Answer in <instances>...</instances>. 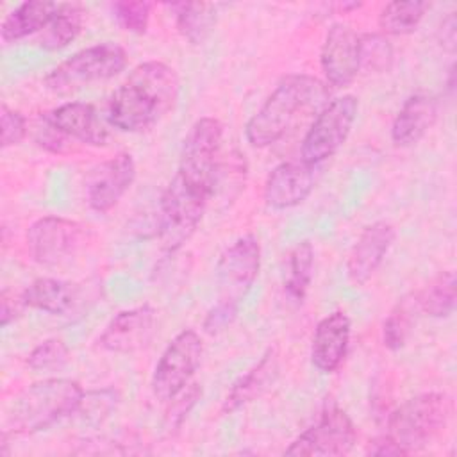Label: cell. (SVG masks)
Returning <instances> with one entry per match:
<instances>
[{
    "label": "cell",
    "instance_id": "1",
    "mask_svg": "<svg viewBox=\"0 0 457 457\" xmlns=\"http://www.w3.org/2000/svg\"><path fill=\"white\" fill-rule=\"evenodd\" d=\"M180 79L170 64H137L112 91L107 104L109 123L121 132H143L161 121L177 104Z\"/></svg>",
    "mask_w": 457,
    "mask_h": 457
},
{
    "label": "cell",
    "instance_id": "2",
    "mask_svg": "<svg viewBox=\"0 0 457 457\" xmlns=\"http://www.w3.org/2000/svg\"><path fill=\"white\" fill-rule=\"evenodd\" d=\"M327 96L325 82L312 75L296 73L282 79L246 121L245 137L248 145L253 148L275 145L286 136L302 112L325 105Z\"/></svg>",
    "mask_w": 457,
    "mask_h": 457
},
{
    "label": "cell",
    "instance_id": "3",
    "mask_svg": "<svg viewBox=\"0 0 457 457\" xmlns=\"http://www.w3.org/2000/svg\"><path fill=\"white\" fill-rule=\"evenodd\" d=\"M84 389L77 380L52 377L37 380L14 395L2 423L7 436H29L50 428L77 412L84 402Z\"/></svg>",
    "mask_w": 457,
    "mask_h": 457
},
{
    "label": "cell",
    "instance_id": "4",
    "mask_svg": "<svg viewBox=\"0 0 457 457\" xmlns=\"http://www.w3.org/2000/svg\"><path fill=\"white\" fill-rule=\"evenodd\" d=\"M452 412L448 395L428 391L405 400L387 420V434L403 453H412L430 445L446 427Z\"/></svg>",
    "mask_w": 457,
    "mask_h": 457
},
{
    "label": "cell",
    "instance_id": "5",
    "mask_svg": "<svg viewBox=\"0 0 457 457\" xmlns=\"http://www.w3.org/2000/svg\"><path fill=\"white\" fill-rule=\"evenodd\" d=\"M223 125L218 118L204 116L196 120L182 143V152L175 179L187 187L214 196L218 168L221 162Z\"/></svg>",
    "mask_w": 457,
    "mask_h": 457
},
{
    "label": "cell",
    "instance_id": "6",
    "mask_svg": "<svg viewBox=\"0 0 457 457\" xmlns=\"http://www.w3.org/2000/svg\"><path fill=\"white\" fill-rule=\"evenodd\" d=\"M127 59L123 46L111 41L98 43L75 52L52 68L45 77V86L57 95L73 93L120 75Z\"/></svg>",
    "mask_w": 457,
    "mask_h": 457
},
{
    "label": "cell",
    "instance_id": "7",
    "mask_svg": "<svg viewBox=\"0 0 457 457\" xmlns=\"http://www.w3.org/2000/svg\"><path fill=\"white\" fill-rule=\"evenodd\" d=\"M261 270V243L257 236L245 234L230 243L218 257L214 268L216 303L239 312Z\"/></svg>",
    "mask_w": 457,
    "mask_h": 457
},
{
    "label": "cell",
    "instance_id": "8",
    "mask_svg": "<svg viewBox=\"0 0 457 457\" xmlns=\"http://www.w3.org/2000/svg\"><path fill=\"white\" fill-rule=\"evenodd\" d=\"M211 198L198 193L179 179L166 186L157 214V236L168 252H177L196 230Z\"/></svg>",
    "mask_w": 457,
    "mask_h": 457
},
{
    "label": "cell",
    "instance_id": "9",
    "mask_svg": "<svg viewBox=\"0 0 457 457\" xmlns=\"http://www.w3.org/2000/svg\"><path fill=\"white\" fill-rule=\"evenodd\" d=\"M357 112L359 100L353 95H343L327 102L302 139V161L320 166L330 159L346 143Z\"/></svg>",
    "mask_w": 457,
    "mask_h": 457
},
{
    "label": "cell",
    "instance_id": "10",
    "mask_svg": "<svg viewBox=\"0 0 457 457\" xmlns=\"http://www.w3.org/2000/svg\"><path fill=\"white\" fill-rule=\"evenodd\" d=\"M87 243L89 227L64 216L37 218L25 232L27 252L43 266H57L68 261Z\"/></svg>",
    "mask_w": 457,
    "mask_h": 457
},
{
    "label": "cell",
    "instance_id": "11",
    "mask_svg": "<svg viewBox=\"0 0 457 457\" xmlns=\"http://www.w3.org/2000/svg\"><path fill=\"white\" fill-rule=\"evenodd\" d=\"M204 355V343L196 330H180L161 353L154 375L152 393L157 400L168 402L180 393L196 373Z\"/></svg>",
    "mask_w": 457,
    "mask_h": 457
},
{
    "label": "cell",
    "instance_id": "12",
    "mask_svg": "<svg viewBox=\"0 0 457 457\" xmlns=\"http://www.w3.org/2000/svg\"><path fill=\"white\" fill-rule=\"evenodd\" d=\"M357 441V430L352 418L339 407L327 409L320 420L302 432L286 450L284 455H346Z\"/></svg>",
    "mask_w": 457,
    "mask_h": 457
},
{
    "label": "cell",
    "instance_id": "13",
    "mask_svg": "<svg viewBox=\"0 0 457 457\" xmlns=\"http://www.w3.org/2000/svg\"><path fill=\"white\" fill-rule=\"evenodd\" d=\"M136 179V161L129 152H118L114 157L95 166L86 179V200L96 212L111 211L130 189Z\"/></svg>",
    "mask_w": 457,
    "mask_h": 457
},
{
    "label": "cell",
    "instance_id": "14",
    "mask_svg": "<svg viewBox=\"0 0 457 457\" xmlns=\"http://www.w3.org/2000/svg\"><path fill=\"white\" fill-rule=\"evenodd\" d=\"M320 64L327 84L334 87L352 84L361 70V34L350 25L334 23L327 30Z\"/></svg>",
    "mask_w": 457,
    "mask_h": 457
},
{
    "label": "cell",
    "instance_id": "15",
    "mask_svg": "<svg viewBox=\"0 0 457 457\" xmlns=\"http://www.w3.org/2000/svg\"><path fill=\"white\" fill-rule=\"evenodd\" d=\"M157 311L139 305L120 311L98 336V346L111 353H134L154 339Z\"/></svg>",
    "mask_w": 457,
    "mask_h": 457
},
{
    "label": "cell",
    "instance_id": "16",
    "mask_svg": "<svg viewBox=\"0 0 457 457\" xmlns=\"http://www.w3.org/2000/svg\"><path fill=\"white\" fill-rule=\"evenodd\" d=\"M318 166L302 159L277 164L264 182V202L275 211L300 205L309 198L316 186Z\"/></svg>",
    "mask_w": 457,
    "mask_h": 457
},
{
    "label": "cell",
    "instance_id": "17",
    "mask_svg": "<svg viewBox=\"0 0 457 457\" xmlns=\"http://www.w3.org/2000/svg\"><path fill=\"white\" fill-rule=\"evenodd\" d=\"M396 239L395 225L378 220L368 225L353 243L346 259V277L353 286L366 284L380 268Z\"/></svg>",
    "mask_w": 457,
    "mask_h": 457
},
{
    "label": "cell",
    "instance_id": "18",
    "mask_svg": "<svg viewBox=\"0 0 457 457\" xmlns=\"http://www.w3.org/2000/svg\"><path fill=\"white\" fill-rule=\"evenodd\" d=\"M41 120L66 139H77L89 146H105L109 141V132L91 104L66 102L43 112Z\"/></svg>",
    "mask_w": 457,
    "mask_h": 457
},
{
    "label": "cell",
    "instance_id": "19",
    "mask_svg": "<svg viewBox=\"0 0 457 457\" xmlns=\"http://www.w3.org/2000/svg\"><path fill=\"white\" fill-rule=\"evenodd\" d=\"M352 321L346 312L327 314L314 328L311 341V362L321 373H334L348 353Z\"/></svg>",
    "mask_w": 457,
    "mask_h": 457
},
{
    "label": "cell",
    "instance_id": "20",
    "mask_svg": "<svg viewBox=\"0 0 457 457\" xmlns=\"http://www.w3.org/2000/svg\"><path fill=\"white\" fill-rule=\"evenodd\" d=\"M439 112V104L434 96L425 93L411 95L391 125V139L396 146H412L425 137L434 127Z\"/></svg>",
    "mask_w": 457,
    "mask_h": 457
},
{
    "label": "cell",
    "instance_id": "21",
    "mask_svg": "<svg viewBox=\"0 0 457 457\" xmlns=\"http://www.w3.org/2000/svg\"><path fill=\"white\" fill-rule=\"evenodd\" d=\"M20 298L29 309H37L52 316H62L77 307L80 291L77 284L52 277H39L20 291Z\"/></svg>",
    "mask_w": 457,
    "mask_h": 457
},
{
    "label": "cell",
    "instance_id": "22",
    "mask_svg": "<svg viewBox=\"0 0 457 457\" xmlns=\"http://www.w3.org/2000/svg\"><path fill=\"white\" fill-rule=\"evenodd\" d=\"M278 375V359L275 350H268L261 361L252 366L245 375H241L230 387L223 402V412H234L255 398H259L277 378Z\"/></svg>",
    "mask_w": 457,
    "mask_h": 457
},
{
    "label": "cell",
    "instance_id": "23",
    "mask_svg": "<svg viewBox=\"0 0 457 457\" xmlns=\"http://www.w3.org/2000/svg\"><path fill=\"white\" fill-rule=\"evenodd\" d=\"M57 9L55 2L30 0L14 7L0 25V37L4 43H14L27 36L39 34Z\"/></svg>",
    "mask_w": 457,
    "mask_h": 457
},
{
    "label": "cell",
    "instance_id": "24",
    "mask_svg": "<svg viewBox=\"0 0 457 457\" xmlns=\"http://www.w3.org/2000/svg\"><path fill=\"white\" fill-rule=\"evenodd\" d=\"M84 25V7L77 2L57 4V9L46 27L39 32L37 43L41 48L55 52L77 39Z\"/></svg>",
    "mask_w": 457,
    "mask_h": 457
},
{
    "label": "cell",
    "instance_id": "25",
    "mask_svg": "<svg viewBox=\"0 0 457 457\" xmlns=\"http://www.w3.org/2000/svg\"><path fill=\"white\" fill-rule=\"evenodd\" d=\"M420 312L430 318H448L457 303V278L452 270L437 273L423 289L416 291Z\"/></svg>",
    "mask_w": 457,
    "mask_h": 457
},
{
    "label": "cell",
    "instance_id": "26",
    "mask_svg": "<svg viewBox=\"0 0 457 457\" xmlns=\"http://www.w3.org/2000/svg\"><path fill=\"white\" fill-rule=\"evenodd\" d=\"M312 270H314V248L312 243L303 239L295 245V248L287 255V266L284 275V291L293 300L302 303L311 280H312Z\"/></svg>",
    "mask_w": 457,
    "mask_h": 457
},
{
    "label": "cell",
    "instance_id": "27",
    "mask_svg": "<svg viewBox=\"0 0 457 457\" xmlns=\"http://www.w3.org/2000/svg\"><path fill=\"white\" fill-rule=\"evenodd\" d=\"M418 312H420V305H418L416 293H409L402 296L393 305V309L389 311V314L382 323V343L387 350H393V352L400 350L407 343L412 332V327L416 323Z\"/></svg>",
    "mask_w": 457,
    "mask_h": 457
},
{
    "label": "cell",
    "instance_id": "28",
    "mask_svg": "<svg viewBox=\"0 0 457 457\" xmlns=\"http://www.w3.org/2000/svg\"><path fill=\"white\" fill-rule=\"evenodd\" d=\"M428 7H430L428 2H420V0L389 2L382 7L378 14V27L384 34H391V36L412 34L423 21Z\"/></svg>",
    "mask_w": 457,
    "mask_h": 457
},
{
    "label": "cell",
    "instance_id": "29",
    "mask_svg": "<svg viewBox=\"0 0 457 457\" xmlns=\"http://www.w3.org/2000/svg\"><path fill=\"white\" fill-rule=\"evenodd\" d=\"M175 14V23L179 32L191 43H202L211 32L216 21V11L211 4L198 2H179L170 5Z\"/></svg>",
    "mask_w": 457,
    "mask_h": 457
},
{
    "label": "cell",
    "instance_id": "30",
    "mask_svg": "<svg viewBox=\"0 0 457 457\" xmlns=\"http://www.w3.org/2000/svg\"><path fill=\"white\" fill-rule=\"evenodd\" d=\"M68 361L70 348L66 346V343L57 337H48L32 348V352L27 357V366L37 373L57 371L64 368Z\"/></svg>",
    "mask_w": 457,
    "mask_h": 457
},
{
    "label": "cell",
    "instance_id": "31",
    "mask_svg": "<svg viewBox=\"0 0 457 457\" xmlns=\"http://www.w3.org/2000/svg\"><path fill=\"white\" fill-rule=\"evenodd\" d=\"M393 46L384 34H361V68L371 71H387L393 64Z\"/></svg>",
    "mask_w": 457,
    "mask_h": 457
},
{
    "label": "cell",
    "instance_id": "32",
    "mask_svg": "<svg viewBox=\"0 0 457 457\" xmlns=\"http://www.w3.org/2000/svg\"><path fill=\"white\" fill-rule=\"evenodd\" d=\"M152 4L137 0H121L112 4V14L120 27L132 34H143L148 29Z\"/></svg>",
    "mask_w": 457,
    "mask_h": 457
},
{
    "label": "cell",
    "instance_id": "33",
    "mask_svg": "<svg viewBox=\"0 0 457 457\" xmlns=\"http://www.w3.org/2000/svg\"><path fill=\"white\" fill-rule=\"evenodd\" d=\"M200 396H202V387L198 384L189 382L180 393H177L171 400H168L170 407L166 411V423L170 430L182 425V421L187 418L189 411L196 405Z\"/></svg>",
    "mask_w": 457,
    "mask_h": 457
},
{
    "label": "cell",
    "instance_id": "34",
    "mask_svg": "<svg viewBox=\"0 0 457 457\" xmlns=\"http://www.w3.org/2000/svg\"><path fill=\"white\" fill-rule=\"evenodd\" d=\"M0 129H2V136H0L2 148L20 145L27 136V118L20 111L11 109L4 104L0 111Z\"/></svg>",
    "mask_w": 457,
    "mask_h": 457
},
{
    "label": "cell",
    "instance_id": "35",
    "mask_svg": "<svg viewBox=\"0 0 457 457\" xmlns=\"http://www.w3.org/2000/svg\"><path fill=\"white\" fill-rule=\"evenodd\" d=\"M236 316H237V311H232L228 307L214 303L204 320V328L209 334H218V332L225 330L228 325H232Z\"/></svg>",
    "mask_w": 457,
    "mask_h": 457
},
{
    "label": "cell",
    "instance_id": "36",
    "mask_svg": "<svg viewBox=\"0 0 457 457\" xmlns=\"http://www.w3.org/2000/svg\"><path fill=\"white\" fill-rule=\"evenodd\" d=\"M2 307H0V318H2V327H7L9 323H12L20 314L21 311L25 309V305L21 303V298H20V293L18 295H9L7 291L2 293Z\"/></svg>",
    "mask_w": 457,
    "mask_h": 457
},
{
    "label": "cell",
    "instance_id": "37",
    "mask_svg": "<svg viewBox=\"0 0 457 457\" xmlns=\"http://www.w3.org/2000/svg\"><path fill=\"white\" fill-rule=\"evenodd\" d=\"M437 36H439V43L443 48H446L448 52H453L455 50V39H457V21H455V12H450L439 30H437Z\"/></svg>",
    "mask_w": 457,
    "mask_h": 457
},
{
    "label": "cell",
    "instance_id": "38",
    "mask_svg": "<svg viewBox=\"0 0 457 457\" xmlns=\"http://www.w3.org/2000/svg\"><path fill=\"white\" fill-rule=\"evenodd\" d=\"M368 453L370 455H405L403 450L389 436H380L370 441Z\"/></svg>",
    "mask_w": 457,
    "mask_h": 457
}]
</instances>
